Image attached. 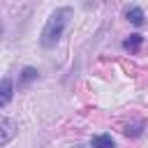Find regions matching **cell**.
<instances>
[{"mask_svg":"<svg viewBox=\"0 0 148 148\" xmlns=\"http://www.w3.org/2000/svg\"><path fill=\"white\" fill-rule=\"evenodd\" d=\"M74 148H83V146H74Z\"/></svg>","mask_w":148,"mask_h":148,"instance_id":"9c48e42d","label":"cell"},{"mask_svg":"<svg viewBox=\"0 0 148 148\" xmlns=\"http://www.w3.org/2000/svg\"><path fill=\"white\" fill-rule=\"evenodd\" d=\"M69 18H72V9L69 7H58L51 16H49V21H46V25H44V30H42V46H46V49H51V46H56L58 42H60V37L65 35V30H67V25H69Z\"/></svg>","mask_w":148,"mask_h":148,"instance_id":"6da1fadb","label":"cell"},{"mask_svg":"<svg viewBox=\"0 0 148 148\" xmlns=\"http://www.w3.org/2000/svg\"><path fill=\"white\" fill-rule=\"evenodd\" d=\"M125 16H127V21H130L132 25H141V23H143V18H146L141 7H130V9L125 12Z\"/></svg>","mask_w":148,"mask_h":148,"instance_id":"277c9868","label":"cell"},{"mask_svg":"<svg viewBox=\"0 0 148 148\" xmlns=\"http://www.w3.org/2000/svg\"><path fill=\"white\" fill-rule=\"evenodd\" d=\"M141 42H143V37H141V35H130V37L123 42V46H125L127 51H139Z\"/></svg>","mask_w":148,"mask_h":148,"instance_id":"8992f818","label":"cell"},{"mask_svg":"<svg viewBox=\"0 0 148 148\" xmlns=\"http://www.w3.org/2000/svg\"><path fill=\"white\" fill-rule=\"evenodd\" d=\"M0 35H2V23H0Z\"/></svg>","mask_w":148,"mask_h":148,"instance_id":"ba28073f","label":"cell"},{"mask_svg":"<svg viewBox=\"0 0 148 148\" xmlns=\"http://www.w3.org/2000/svg\"><path fill=\"white\" fill-rule=\"evenodd\" d=\"M12 95H14V86H12V79H7V76H5V79L0 81V106L9 104Z\"/></svg>","mask_w":148,"mask_h":148,"instance_id":"3957f363","label":"cell"},{"mask_svg":"<svg viewBox=\"0 0 148 148\" xmlns=\"http://www.w3.org/2000/svg\"><path fill=\"white\" fill-rule=\"evenodd\" d=\"M92 148H116L111 134H97L92 136Z\"/></svg>","mask_w":148,"mask_h":148,"instance_id":"5b68a950","label":"cell"},{"mask_svg":"<svg viewBox=\"0 0 148 148\" xmlns=\"http://www.w3.org/2000/svg\"><path fill=\"white\" fill-rule=\"evenodd\" d=\"M32 79H37V72H35L32 67H25V69H23V76H21V81H23V83H28V81H32Z\"/></svg>","mask_w":148,"mask_h":148,"instance_id":"52a82bcc","label":"cell"},{"mask_svg":"<svg viewBox=\"0 0 148 148\" xmlns=\"http://www.w3.org/2000/svg\"><path fill=\"white\" fill-rule=\"evenodd\" d=\"M16 132H18V125H16L14 120H9V118H2V120H0V146L9 143V141L16 136Z\"/></svg>","mask_w":148,"mask_h":148,"instance_id":"7a4b0ae2","label":"cell"}]
</instances>
